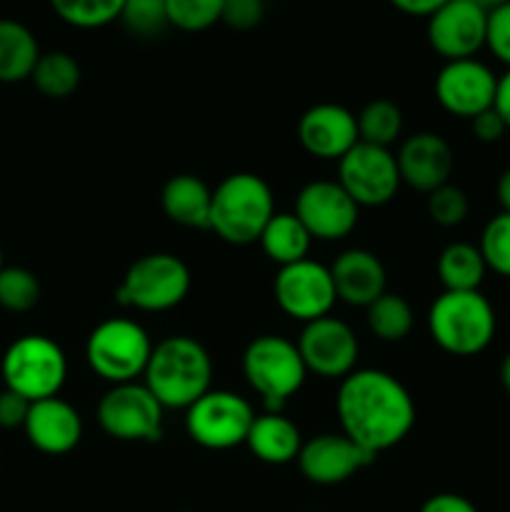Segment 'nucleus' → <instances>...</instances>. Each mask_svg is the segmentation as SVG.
I'll return each instance as SVG.
<instances>
[{
    "instance_id": "1",
    "label": "nucleus",
    "mask_w": 510,
    "mask_h": 512,
    "mask_svg": "<svg viewBox=\"0 0 510 512\" xmlns=\"http://www.w3.org/2000/svg\"><path fill=\"white\" fill-rule=\"evenodd\" d=\"M343 435L378 458L415 425V403L405 385L383 370H353L335 398Z\"/></svg>"
},
{
    "instance_id": "2",
    "label": "nucleus",
    "mask_w": 510,
    "mask_h": 512,
    "mask_svg": "<svg viewBox=\"0 0 510 512\" xmlns=\"http://www.w3.org/2000/svg\"><path fill=\"white\" fill-rule=\"evenodd\" d=\"M145 385L163 408H185L210 390L213 363L203 345L188 335H170L153 345Z\"/></svg>"
},
{
    "instance_id": "3",
    "label": "nucleus",
    "mask_w": 510,
    "mask_h": 512,
    "mask_svg": "<svg viewBox=\"0 0 510 512\" xmlns=\"http://www.w3.org/2000/svg\"><path fill=\"white\" fill-rule=\"evenodd\" d=\"M273 215V190L260 175L233 173L213 190L210 230L225 243H258Z\"/></svg>"
},
{
    "instance_id": "4",
    "label": "nucleus",
    "mask_w": 510,
    "mask_h": 512,
    "mask_svg": "<svg viewBox=\"0 0 510 512\" xmlns=\"http://www.w3.org/2000/svg\"><path fill=\"white\" fill-rule=\"evenodd\" d=\"M428 328L445 353L468 358L493 340L495 310L480 290H443L430 305Z\"/></svg>"
},
{
    "instance_id": "5",
    "label": "nucleus",
    "mask_w": 510,
    "mask_h": 512,
    "mask_svg": "<svg viewBox=\"0 0 510 512\" xmlns=\"http://www.w3.org/2000/svg\"><path fill=\"white\" fill-rule=\"evenodd\" d=\"M243 375L250 388L265 400L268 410L280 413L285 400L298 393L305 383L303 358L298 345L283 335H260L245 348Z\"/></svg>"
},
{
    "instance_id": "6",
    "label": "nucleus",
    "mask_w": 510,
    "mask_h": 512,
    "mask_svg": "<svg viewBox=\"0 0 510 512\" xmlns=\"http://www.w3.org/2000/svg\"><path fill=\"white\" fill-rule=\"evenodd\" d=\"M3 383L30 403L55 398L68 378V360L60 345L45 335H23L5 350Z\"/></svg>"
},
{
    "instance_id": "7",
    "label": "nucleus",
    "mask_w": 510,
    "mask_h": 512,
    "mask_svg": "<svg viewBox=\"0 0 510 512\" xmlns=\"http://www.w3.org/2000/svg\"><path fill=\"white\" fill-rule=\"evenodd\" d=\"M153 343L143 325L128 318H110L95 325L85 343L90 370L108 383H133L148 368Z\"/></svg>"
},
{
    "instance_id": "8",
    "label": "nucleus",
    "mask_w": 510,
    "mask_h": 512,
    "mask_svg": "<svg viewBox=\"0 0 510 512\" xmlns=\"http://www.w3.org/2000/svg\"><path fill=\"white\" fill-rule=\"evenodd\" d=\"M188 290L190 270L178 255L150 253L130 265L115 298L123 308L163 313L183 303Z\"/></svg>"
},
{
    "instance_id": "9",
    "label": "nucleus",
    "mask_w": 510,
    "mask_h": 512,
    "mask_svg": "<svg viewBox=\"0 0 510 512\" xmlns=\"http://www.w3.org/2000/svg\"><path fill=\"white\" fill-rule=\"evenodd\" d=\"M255 413L248 400L230 390H208L185 413L190 440L208 450H230L245 445Z\"/></svg>"
},
{
    "instance_id": "10",
    "label": "nucleus",
    "mask_w": 510,
    "mask_h": 512,
    "mask_svg": "<svg viewBox=\"0 0 510 512\" xmlns=\"http://www.w3.org/2000/svg\"><path fill=\"white\" fill-rule=\"evenodd\" d=\"M163 405L140 383L113 385L98 403V423L110 438L125 443H158L163 438Z\"/></svg>"
},
{
    "instance_id": "11",
    "label": "nucleus",
    "mask_w": 510,
    "mask_h": 512,
    "mask_svg": "<svg viewBox=\"0 0 510 512\" xmlns=\"http://www.w3.org/2000/svg\"><path fill=\"white\" fill-rule=\"evenodd\" d=\"M338 183L363 208L390 203L400 188L398 160L390 148L358 143L338 160Z\"/></svg>"
},
{
    "instance_id": "12",
    "label": "nucleus",
    "mask_w": 510,
    "mask_h": 512,
    "mask_svg": "<svg viewBox=\"0 0 510 512\" xmlns=\"http://www.w3.org/2000/svg\"><path fill=\"white\" fill-rule=\"evenodd\" d=\"M273 293L278 308L300 323H313V320L330 315L335 300H338L330 268L308 258L293 265H283L275 275Z\"/></svg>"
},
{
    "instance_id": "13",
    "label": "nucleus",
    "mask_w": 510,
    "mask_h": 512,
    "mask_svg": "<svg viewBox=\"0 0 510 512\" xmlns=\"http://www.w3.org/2000/svg\"><path fill=\"white\" fill-rule=\"evenodd\" d=\"M295 345H298L308 373L320 375L325 380L348 378L358 363V338L348 323L330 318V315L305 323Z\"/></svg>"
},
{
    "instance_id": "14",
    "label": "nucleus",
    "mask_w": 510,
    "mask_h": 512,
    "mask_svg": "<svg viewBox=\"0 0 510 512\" xmlns=\"http://www.w3.org/2000/svg\"><path fill=\"white\" fill-rule=\"evenodd\" d=\"M488 35V10L473 0H448L428 18V43L440 58H475L485 48Z\"/></svg>"
},
{
    "instance_id": "15",
    "label": "nucleus",
    "mask_w": 510,
    "mask_h": 512,
    "mask_svg": "<svg viewBox=\"0 0 510 512\" xmlns=\"http://www.w3.org/2000/svg\"><path fill=\"white\" fill-rule=\"evenodd\" d=\"M358 210L343 185L333 180L308 183L295 198V215L315 240H340L353 233Z\"/></svg>"
},
{
    "instance_id": "16",
    "label": "nucleus",
    "mask_w": 510,
    "mask_h": 512,
    "mask_svg": "<svg viewBox=\"0 0 510 512\" xmlns=\"http://www.w3.org/2000/svg\"><path fill=\"white\" fill-rule=\"evenodd\" d=\"M498 78L485 63L475 58L448 60L435 78V98L458 118H475L493 108Z\"/></svg>"
},
{
    "instance_id": "17",
    "label": "nucleus",
    "mask_w": 510,
    "mask_h": 512,
    "mask_svg": "<svg viewBox=\"0 0 510 512\" xmlns=\"http://www.w3.org/2000/svg\"><path fill=\"white\" fill-rule=\"evenodd\" d=\"M375 460L373 453L343 433H323L303 443L298 455L300 473L315 485H338L353 478L358 470L368 468Z\"/></svg>"
},
{
    "instance_id": "18",
    "label": "nucleus",
    "mask_w": 510,
    "mask_h": 512,
    "mask_svg": "<svg viewBox=\"0 0 510 512\" xmlns=\"http://www.w3.org/2000/svg\"><path fill=\"white\" fill-rule=\"evenodd\" d=\"M300 145L320 160H340L360 143L358 118L348 108L320 103L305 110L298 123Z\"/></svg>"
},
{
    "instance_id": "19",
    "label": "nucleus",
    "mask_w": 510,
    "mask_h": 512,
    "mask_svg": "<svg viewBox=\"0 0 510 512\" xmlns=\"http://www.w3.org/2000/svg\"><path fill=\"white\" fill-rule=\"evenodd\" d=\"M400 180L420 193H433L448 183L453 173V150L440 135L415 133L400 145L398 155Z\"/></svg>"
},
{
    "instance_id": "20",
    "label": "nucleus",
    "mask_w": 510,
    "mask_h": 512,
    "mask_svg": "<svg viewBox=\"0 0 510 512\" xmlns=\"http://www.w3.org/2000/svg\"><path fill=\"white\" fill-rule=\"evenodd\" d=\"M23 430L30 445L40 453L65 455L83 438V420L73 405L55 395L30 405Z\"/></svg>"
},
{
    "instance_id": "21",
    "label": "nucleus",
    "mask_w": 510,
    "mask_h": 512,
    "mask_svg": "<svg viewBox=\"0 0 510 512\" xmlns=\"http://www.w3.org/2000/svg\"><path fill=\"white\" fill-rule=\"evenodd\" d=\"M335 295L353 308H368L385 293V268L370 250L353 248L340 253L330 265Z\"/></svg>"
},
{
    "instance_id": "22",
    "label": "nucleus",
    "mask_w": 510,
    "mask_h": 512,
    "mask_svg": "<svg viewBox=\"0 0 510 512\" xmlns=\"http://www.w3.org/2000/svg\"><path fill=\"white\" fill-rule=\"evenodd\" d=\"M245 445L260 463L288 465L298 460L303 438H300V430L293 420L285 418L283 413L268 410L263 415H255Z\"/></svg>"
},
{
    "instance_id": "23",
    "label": "nucleus",
    "mask_w": 510,
    "mask_h": 512,
    "mask_svg": "<svg viewBox=\"0 0 510 512\" xmlns=\"http://www.w3.org/2000/svg\"><path fill=\"white\" fill-rule=\"evenodd\" d=\"M163 213L185 228H210L213 190L198 175H173L160 195Z\"/></svg>"
},
{
    "instance_id": "24",
    "label": "nucleus",
    "mask_w": 510,
    "mask_h": 512,
    "mask_svg": "<svg viewBox=\"0 0 510 512\" xmlns=\"http://www.w3.org/2000/svg\"><path fill=\"white\" fill-rule=\"evenodd\" d=\"M40 48L35 35L23 23L0 18V83H20L30 78Z\"/></svg>"
},
{
    "instance_id": "25",
    "label": "nucleus",
    "mask_w": 510,
    "mask_h": 512,
    "mask_svg": "<svg viewBox=\"0 0 510 512\" xmlns=\"http://www.w3.org/2000/svg\"><path fill=\"white\" fill-rule=\"evenodd\" d=\"M258 243L263 253L283 268V265H293L308 258L313 238L295 213H275L265 225Z\"/></svg>"
},
{
    "instance_id": "26",
    "label": "nucleus",
    "mask_w": 510,
    "mask_h": 512,
    "mask_svg": "<svg viewBox=\"0 0 510 512\" xmlns=\"http://www.w3.org/2000/svg\"><path fill=\"white\" fill-rule=\"evenodd\" d=\"M485 270L483 253L470 243L448 245L438 258V278L445 290H478Z\"/></svg>"
},
{
    "instance_id": "27",
    "label": "nucleus",
    "mask_w": 510,
    "mask_h": 512,
    "mask_svg": "<svg viewBox=\"0 0 510 512\" xmlns=\"http://www.w3.org/2000/svg\"><path fill=\"white\" fill-rule=\"evenodd\" d=\"M30 80H33L35 88H38L45 98H68V95H73L80 85V65L73 55L60 53V50H53V53L45 55L40 53Z\"/></svg>"
},
{
    "instance_id": "28",
    "label": "nucleus",
    "mask_w": 510,
    "mask_h": 512,
    "mask_svg": "<svg viewBox=\"0 0 510 512\" xmlns=\"http://www.w3.org/2000/svg\"><path fill=\"white\" fill-rule=\"evenodd\" d=\"M368 328L375 338L385 343H398L413 330V310L408 300L395 293H383L373 305H368Z\"/></svg>"
},
{
    "instance_id": "29",
    "label": "nucleus",
    "mask_w": 510,
    "mask_h": 512,
    "mask_svg": "<svg viewBox=\"0 0 510 512\" xmlns=\"http://www.w3.org/2000/svg\"><path fill=\"white\" fill-rule=\"evenodd\" d=\"M403 130V113L390 100H373L365 105L358 115V135L360 143L390 148L400 138Z\"/></svg>"
},
{
    "instance_id": "30",
    "label": "nucleus",
    "mask_w": 510,
    "mask_h": 512,
    "mask_svg": "<svg viewBox=\"0 0 510 512\" xmlns=\"http://www.w3.org/2000/svg\"><path fill=\"white\" fill-rule=\"evenodd\" d=\"M123 3L125 0H50V8L63 23L93 30L118 20Z\"/></svg>"
},
{
    "instance_id": "31",
    "label": "nucleus",
    "mask_w": 510,
    "mask_h": 512,
    "mask_svg": "<svg viewBox=\"0 0 510 512\" xmlns=\"http://www.w3.org/2000/svg\"><path fill=\"white\" fill-rule=\"evenodd\" d=\"M40 283L35 273L18 268V265H5L0 270V308L10 313H28L38 305Z\"/></svg>"
},
{
    "instance_id": "32",
    "label": "nucleus",
    "mask_w": 510,
    "mask_h": 512,
    "mask_svg": "<svg viewBox=\"0 0 510 512\" xmlns=\"http://www.w3.org/2000/svg\"><path fill=\"white\" fill-rule=\"evenodd\" d=\"M225 0H165L168 20L185 33H200L220 23Z\"/></svg>"
},
{
    "instance_id": "33",
    "label": "nucleus",
    "mask_w": 510,
    "mask_h": 512,
    "mask_svg": "<svg viewBox=\"0 0 510 512\" xmlns=\"http://www.w3.org/2000/svg\"><path fill=\"white\" fill-rule=\"evenodd\" d=\"M118 20L138 38H155L170 25L165 0H125Z\"/></svg>"
},
{
    "instance_id": "34",
    "label": "nucleus",
    "mask_w": 510,
    "mask_h": 512,
    "mask_svg": "<svg viewBox=\"0 0 510 512\" xmlns=\"http://www.w3.org/2000/svg\"><path fill=\"white\" fill-rule=\"evenodd\" d=\"M480 253L488 270H495L503 278H510V213L500 210L483 228L480 235Z\"/></svg>"
},
{
    "instance_id": "35",
    "label": "nucleus",
    "mask_w": 510,
    "mask_h": 512,
    "mask_svg": "<svg viewBox=\"0 0 510 512\" xmlns=\"http://www.w3.org/2000/svg\"><path fill=\"white\" fill-rule=\"evenodd\" d=\"M468 195L455 185L445 183L438 190L428 193V215L433 223L443 225V228H455L468 218Z\"/></svg>"
},
{
    "instance_id": "36",
    "label": "nucleus",
    "mask_w": 510,
    "mask_h": 512,
    "mask_svg": "<svg viewBox=\"0 0 510 512\" xmlns=\"http://www.w3.org/2000/svg\"><path fill=\"white\" fill-rule=\"evenodd\" d=\"M485 45L490 53L510 68V0L498 5V8L488 10V35H485Z\"/></svg>"
},
{
    "instance_id": "37",
    "label": "nucleus",
    "mask_w": 510,
    "mask_h": 512,
    "mask_svg": "<svg viewBox=\"0 0 510 512\" xmlns=\"http://www.w3.org/2000/svg\"><path fill=\"white\" fill-rule=\"evenodd\" d=\"M263 15V0H225L220 20L233 30H250L263 20Z\"/></svg>"
},
{
    "instance_id": "38",
    "label": "nucleus",
    "mask_w": 510,
    "mask_h": 512,
    "mask_svg": "<svg viewBox=\"0 0 510 512\" xmlns=\"http://www.w3.org/2000/svg\"><path fill=\"white\" fill-rule=\"evenodd\" d=\"M30 400L18 395L15 390L5 388L0 393V428L5 430H15V428H23L25 420H28L30 413Z\"/></svg>"
},
{
    "instance_id": "39",
    "label": "nucleus",
    "mask_w": 510,
    "mask_h": 512,
    "mask_svg": "<svg viewBox=\"0 0 510 512\" xmlns=\"http://www.w3.org/2000/svg\"><path fill=\"white\" fill-rule=\"evenodd\" d=\"M470 128H473V135L480 143H498L508 133V125H505V120L500 118L495 108H488L475 115V118H470Z\"/></svg>"
},
{
    "instance_id": "40",
    "label": "nucleus",
    "mask_w": 510,
    "mask_h": 512,
    "mask_svg": "<svg viewBox=\"0 0 510 512\" xmlns=\"http://www.w3.org/2000/svg\"><path fill=\"white\" fill-rule=\"evenodd\" d=\"M420 512H478V508L468 498H463V495L438 493L425 500Z\"/></svg>"
},
{
    "instance_id": "41",
    "label": "nucleus",
    "mask_w": 510,
    "mask_h": 512,
    "mask_svg": "<svg viewBox=\"0 0 510 512\" xmlns=\"http://www.w3.org/2000/svg\"><path fill=\"white\" fill-rule=\"evenodd\" d=\"M400 13L415 15V18H430L435 10L443 8L448 0H390Z\"/></svg>"
},
{
    "instance_id": "42",
    "label": "nucleus",
    "mask_w": 510,
    "mask_h": 512,
    "mask_svg": "<svg viewBox=\"0 0 510 512\" xmlns=\"http://www.w3.org/2000/svg\"><path fill=\"white\" fill-rule=\"evenodd\" d=\"M493 108L498 110L500 118L505 120V125H508V130H510V68H508V73L500 75V78H498V88H495Z\"/></svg>"
},
{
    "instance_id": "43",
    "label": "nucleus",
    "mask_w": 510,
    "mask_h": 512,
    "mask_svg": "<svg viewBox=\"0 0 510 512\" xmlns=\"http://www.w3.org/2000/svg\"><path fill=\"white\" fill-rule=\"evenodd\" d=\"M495 195H498V203L500 208H503V213H510V168L498 178Z\"/></svg>"
},
{
    "instance_id": "44",
    "label": "nucleus",
    "mask_w": 510,
    "mask_h": 512,
    "mask_svg": "<svg viewBox=\"0 0 510 512\" xmlns=\"http://www.w3.org/2000/svg\"><path fill=\"white\" fill-rule=\"evenodd\" d=\"M500 383H503V388L510 393V353L505 355L503 365H500Z\"/></svg>"
},
{
    "instance_id": "45",
    "label": "nucleus",
    "mask_w": 510,
    "mask_h": 512,
    "mask_svg": "<svg viewBox=\"0 0 510 512\" xmlns=\"http://www.w3.org/2000/svg\"><path fill=\"white\" fill-rule=\"evenodd\" d=\"M473 3H478L480 8H485V10H493V8H498V5L508 3V0H473Z\"/></svg>"
},
{
    "instance_id": "46",
    "label": "nucleus",
    "mask_w": 510,
    "mask_h": 512,
    "mask_svg": "<svg viewBox=\"0 0 510 512\" xmlns=\"http://www.w3.org/2000/svg\"><path fill=\"white\" fill-rule=\"evenodd\" d=\"M5 268V263H3V248H0V270Z\"/></svg>"
}]
</instances>
